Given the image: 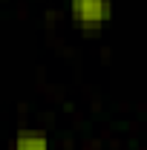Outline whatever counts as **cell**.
Segmentation results:
<instances>
[{
	"mask_svg": "<svg viewBox=\"0 0 147 150\" xmlns=\"http://www.w3.org/2000/svg\"><path fill=\"white\" fill-rule=\"evenodd\" d=\"M12 150H49V136L40 130H20Z\"/></svg>",
	"mask_w": 147,
	"mask_h": 150,
	"instance_id": "7a4b0ae2",
	"label": "cell"
},
{
	"mask_svg": "<svg viewBox=\"0 0 147 150\" xmlns=\"http://www.w3.org/2000/svg\"><path fill=\"white\" fill-rule=\"evenodd\" d=\"M69 18L84 32H98L112 20V0H69Z\"/></svg>",
	"mask_w": 147,
	"mask_h": 150,
	"instance_id": "6da1fadb",
	"label": "cell"
}]
</instances>
